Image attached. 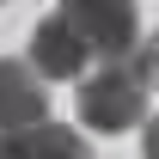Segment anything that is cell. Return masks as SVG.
<instances>
[{
  "instance_id": "cell-1",
  "label": "cell",
  "mask_w": 159,
  "mask_h": 159,
  "mask_svg": "<svg viewBox=\"0 0 159 159\" xmlns=\"http://www.w3.org/2000/svg\"><path fill=\"white\" fill-rule=\"evenodd\" d=\"M147 92H153V80L141 74L135 61H104L98 74L80 80V122L86 129H98V135H116V129H135L147 116Z\"/></svg>"
},
{
  "instance_id": "cell-3",
  "label": "cell",
  "mask_w": 159,
  "mask_h": 159,
  "mask_svg": "<svg viewBox=\"0 0 159 159\" xmlns=\"http://www.w3.org/2000/svg\"><path fill=\"white\" fill-rule=\"evenodd\" d=\"M25 61H31L43 80H80L86 61H92V49H86V37L55 12V19H43L37 31H31V55H25Z\"/></svg>"
},
{
  "instance_id": "cell-6",
  "label": "cell",
  "mask_w": 159,
  "mask_h": 159,
  "mask_svg": "<svg viewBox=\"0 0 159 159\" xmlns=\"http://www.w3.org/2000/svg\"><path fill=\"white\" fill-rule=\"evenodd\" d=\"M141 159H159V116H147V141H141Z\"/></svg>"
},
{
  "instance_id": "cell-2",
  "label": "cell",
  "mask_w": 159,
  "mask_h": 159,
  "mask_svg": "<svg viewBox=\"0 0 159 159\" xmlns=\"http://www.w3.org/2000/svg\"><path fill=\"white\" fill-rule=\"evenodd\" d=\"M55 6H61V19L86 37V49L104 55V61H122V55L141 43L135 0H55Z\"/></svg>"
},
{
  "instance_id": "cell-5",
  "label": "cell",
  "mask_w": 159,
  "mask_h": 159,
  "mask_svg": "<svg viewBox=\"0 0 159 159\" xmlns=\"http://www.w3.org/2000/svg\"><path fill=\"white\" fill-rule=\"evenodd\" d=\"M0 159H92L86 141L61 122H31V129H0Z\"/></svg>"
},
{
  "instance_id": "cell-4",
  "label": "cell",
  "mask_w": 159,
  "mask_h": 159,
  "mask_svg": "<svg viewBox=\"0 0 159 159\" xmlns=\"http://www.w3.org/2000/svg\"><path fill=\"white\" fill-rule=\"evenodd\" d=\"M49 116V92L31 61H0V129H31Z\"/></svg>"
}]
</instances>
